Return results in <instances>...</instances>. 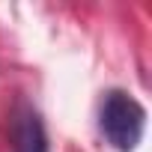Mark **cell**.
Masks as SVG:
<instances>
[{"label": "cell", "mask_w": 152, "mask_h": 152, "mask_svg": "<svg viewBox=\"0 0 152 152\" xmlns=\"http://www.w3.org/2000/svg\"><path fill=\"white\" fill-rule=\"evenodd\" d=\"M12 152H51L42 116L33 107H18L12 122Z\"/></svg>", "instance_id": "obj_2"}, {"label": "cell", "mask_w": 152, "mask_h": 152, "mask_svg": "<svg viewBox=\"0 0 152 152\" xmlns=\"http://www.w3.org/2000/svg\"><path fill=\"white\" fill-rule=\"evenodd\" d=\"M99 125L104 140L119 152H134L146 131V107L125 90H110L102 99Z\"/></svg>", "instance_id": "obj_1"}]
</instances>
